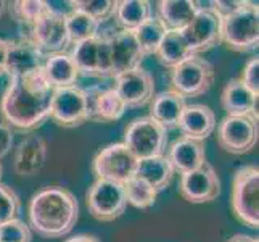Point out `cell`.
<instances>
[{"instance_id": "ab89813d", "label": "cell", "mask_w": 259, "mask_h": 242, "mask_svg": "<svg viewBox=\"0 0 259 242\" xmlns=\"http://www.w3.org/2000/svg\"><path fill=\"white\" fill-rule=\"evenodd\" d=\"M65 242H100L95 236H89V234H77L66 239Z\"/></svg>"}, {"instance_id": "603a6c76", "label": "cell", "mask_w": 259, "mask_h": 242, "mask_svg": "<svg viewBox=\"0 0 259 242\" xmlns=\"http://www.w3.org/2000/svg\"><path fill=\"white\" fill-rule=\"evenodd\" d=\"M185 105V98L172 89H169V91L153 95V98L150 100L148 116L158 124H161L166 131L174 129L179 126V120H181Z\"/></svg>"}, {"instance_id": "e575fe53", "label": "cell", "mask_w": 259, "mask_h": 242, "mask_svg": "<svg viewBox=\"0 0 259 242\" xmlns=\"http://www.w3.org/2000/svg\"><path fill=\"white\" fill-rule=\"evenodd\" d=\"M32 234L29 225L20 218L0 225V242H31Z\"/></svg>"}, {"instance_id": "484cf974", "label": "cell", "mask_w": 259, "mask_h": 242, "mask_svg": "<svg viewBox=\"0 0 259 242\" xmlns=\"http://www.w3.org/2000/svg\"><path fill=\"white\" fill-rule=\"evenodd\" d=\"M156 5V16L164 23L167 31H182L198 12L195 0H161Z\"/></svg>"}, {"instance_id": "9c48e42d", "label": "cell", "mask_w": 259, "mask_h": 242, "mask_svg": "<svg viewBox=\"0 0 259 242\" xmlns=\"http://www.w3.org/2000/svg\"><path fill=\"white\" fill-rule=\"evenodd\" d=\"M254 116H226L218 126V144L232 155L251 152L259 139V126Z\"/></svg>"}, {"instance_id": "8d00e7d4", "label": "cell", "mask_w": 259, "mask_h": 242, "mask_svg": "<svg viewBox=\"0 0 259 242\" xmlns=\"http://www.w3.org/2000/svg\"><path fill=\"white\" fill-rule=\"evenodd\" d=\"M245 4L246 2H243V0H216V2H212V8L214 12L224 18L238 12L240 8L245 7Z\"/></svg>"}, {"instance_id": "cb8c5ba5", "label": "cell", "mask_w": 259, "mask_h": 242, "mask_svg": "<svg viewBox=\"0 0 259 242\" xmlns=\"http://www.w3.org/2000/svg\"><path fill=\"white\" fill-rule=\"evenodd\" d=\"M42 71L53 89L77 86V81L81 78V73H79L73 57L68 52L49 53L46 61H44Z\"/></svg>"}, {"instance_id": "d590c367", "label": "cell", "mask_w": 259, "mask_h": 242, "mask_svg": "<svg viewBox=\"0 0 259 242\" xmlns=\"http://www.w3.org/2000/svg\"><path fill=\"white\" fill-rule=\"evenodd\" d=\"M238 79L242 81L253 94L259 95V57L257 55L251 57L246 61L242 70V76Z\"/></svg>"}, {"instance_id": "5b68a950", "label": "cell", "mask_w": 259, "mask_h": 242, "mask_svg": "<svg viewBox=\"0 0 259 242\" xmlns=\"http://www.w3.org/2000/svg\"><path fill=\"white\" fill-rule=\"evenodd\" d=\"M124 146L137 160L164 155L167 147V131L150 116H142L129 123L124 131Z\"/></svg>"}, {"instance_id": "2e32d148", "label": "cell", "mask_w": 259, "mask_h": 242, "mask_svg": "<svg viewBox=\"0 0 259 242\" xmlns=\"http://www.w3.org/2000/svg\"><path fill=\"white\" fill-rule=\"evenodd\" d=\"M46 57V53L28 36L18 41H8L5 75L10 76V79L28 76L34 71L42 70Z\"/></svg>"}, {"instance_id": "7a4b0ae2", "label": "cell", "mask_w": 259, "mask_h": 242, "mask_svg": "<svg viewBox=\"0 0 259 242\" xmlns=\"http://www.w3.org/2000/svg\"><path fill=\"white\" fill-rule=\"evenodd\" d=\"M29 228L39 236L58 239L74 229L79 218L76 195L66 187L49 186L32 195L28 209Z\"/></svg>"}, {"instance_id": "ffe728a7", "label": "cell", "mask_w": 259, "mask_h": 242, "mask_svg": "<svg viewBox=\"0 0 259 242\" xmlns=\"http://www.w3.org/2000/svg\"><path fill=\"white\" fill-rule=\"evenodd\" d=\"M167 160L174 173L185 175L200 168L206 161V150L201 141L179 137L167 147Z\"/></svg>"}, {"instance_id": "d6986e66", "label": "cell", "mask_w": 259, "mask_h": 242, "mask_svg": "<svg viewBox=\"0 0 259 242\" xmlns=\"http://www.w3.org/2000/svg\"><path fill=\"white\" fill-rule=\"evenodd\" d=\"M47 161V144L39 136H28L18 144L13 157L15 173L20 178H32Z\"/></svg>"}, {"instance_id": "30bf717a", "label": "cell", "mask_w": 259, "mask_h": 242, "mask_svg": "<svg viewBox=\"0 0 259 242\" xmlns=\"http://www.w3.org/2000/svg\"><path fill=\"white\" fill-rule=\"evenodd\" d=\"M73 50L69 55L81 76L89 78H113V63L110 44L105 34H98L97 38L73 44Z\"/></svg>"}, {"instance_id": "3957f363", "label": "cell", "mask_w": 259, "mask_h": 242, "mask_svg": "<svg viewBox=\"0 0 259 242\" xmlns=\"http://www.w3.org/2000/svg\"><path fill=\"white\" fill-rule=\"evenodd\" d=\"M221 42L238 53L253 52L259 46L257 4L246 2L238 12L222 18Z\"/></svg>"}, {"instance_id": "8fae6325", "label": "cell", "mask_w": 259, "mask_h": 242, "mask_svg": "<svg viewBox=\"0 0 259 242\" xmlns=\"http://www.w3.org/2000/svg\"><path fill=\"white\" fill-rule=\"evenodd\" d=\"M137 161L136 155L122 142H116L98 152L92 161V169L97 179L126 184L136 176Z\"/></svg>"}, {"instance_id": "8992f818", "label": "cell", "mask_w": 259, "mask_h": 242, "mask_svg": "<svg viewBox=\"0 0 259 242\" xmlns=\"http://www.w3.org/2000/svg\"><path fill=\"white\" fill-rule=\"evenodd\" d=\"M214 83V66L201 55H192L171 70L172 91L187 97H201Z\"/></svg>"}, {"instance_id": "277c9868", "label": "cell", "mask_w": 259, "mask_h": 242, "mask_svg": "<svg viewBox=\"0 0 259 242\" xmlns=\"http://www.w3.org/2000/svg\"><path fill=\"white\" fill-rule=\"evenodd\" d=\"M230 203L243 225L251 229L259 228V168L256 165H243L234 173Z\"/></svg>"}, {"instance_id": "74e56055", "label": "cell", "mask_w": 259, "mask_h": 242, "mask_svg": "<svg viewBox=\"0 0 259 242\" xmlns=\"http://www.w3.org/2000/svg\"><path fill=\"white\" fill-rule=\"evenodd\" d=\"M13 147V131L7 123H0V160L5 158Z\"/></svg>"}, {"instance_id": "e0dca14e", "label": "cell", "mask_w": 259, "mask_h": 242, "mask_svg": "<svg viewBox=\"0 0 259 242\" xmlns=\"http://www.w3.org/2000/svg\"><path fill=\"white\" fill-rule=\"evenodd\" d=\"M84 91L87 95L89 121L113 123L121 120L127 110L114 87L91 86L84 87Z\"/></svg>"}, {"instance_id": "6da1fadb", "label": "cell", "mask_w": 259, "mask_h": 242, "mask_svg": "<svg viewBox=\"0 0 259 242\" xmlns=\"http://www.w3.org/2000/svg\"><path fill=\"white\" fill-rule=\"evenodd\" d=\"M53 94L55 89L42 70L23 78H13L0 100V113L10 128L32 131L50 116Z\"/></svg>"}, {"instance_id": "f546056e", "label": "cell", "mask_w": 259, "mask_h": 242, "mask_svg": "<svg viewBox=\"0 0 259 242\" xmlns=\"http://www.w3.org/2000/svg\"><path fill=\"white\" fill-rule=\"evenodd\" d=\"M66 29L69 36L71 44H77L87 39L97 38L98 29H100V23H97L94 18L89 15L79 12V10H71L66 13Z\"/></svg>"}, {"instance_id": "f35d334b", "label": "cell", "mask_w": 259, "mask_h": 242, "mask_svg": "<svg viewBox=\"0 0 259 242\" xmlns=\"http://www.w3.org/2000/svg\"><path fill=\"white\" fill-rule=\"evenodd\" d=\"M7 49L8 41L0 39V76L5 75V65H7Z\"/></svg>"}, {"instance_id": "4fadbf2b", "label": "cell", "mask_w": 259, "mask_h": 242, "mask_svg": "<svg viewBox=\"0 0 259 242\" xmlns=\"http://www.w3.org/2000/svg\"><path fill=\"white\" fill-rule=\"evenodd\" d=\"M50 118L63 128H77L89 121L87 95L84 87L73 86L55 89Z\"/></svg>"}, {"instance_id": "d4e9b609", "label": "cell", "mask_w": 259, "mask_h": 242, "mask_svg": "<svg viewBox=\"0 0 259 242\" xmlns=\"http://www.w3.org/2000/svg\"><path fill=\"white\" fill-rule=\"evenodd\" d=\"M136 176L150 184L156 192H161L171 184L174 178V169L166 155H156L139 160Z\"/></svg>"}, {"instance_id": "52a82bcc", "label": "cell", "mask_w": 259, "mask_h": 242, "mask_svg": "<svg viewBox=\"0 0 259 242\" xmlns=\"http://www.w3.org/2000/svg\"><path fill=\"white\" fill-rule=\"evenodd\" d=\"M47 10L31 26V34L28 38L42 52L58 53L65 52L69 46V36L66 29V10L55 7L53 2H46Z\"/></svg>"}, {"instance_id": "83f0119b", "label": "cell", "mask_w": 259, "mask_h": 242, "mask_svg": "<svg viewBox=\"0 0 259 242\" xmlns=\"http://www.w3.org/2000/svg\"><path fill=\"white\" fill-rule=\"evenodd\" d=\"M148 16H151V8L147 0H121L116 5L114 20L121 29H137Z\"/></svg>"}, {"instance_id": "4dcf8cb0", "label": "cell", "mask_w": 259, "mask_h": 242, "mask_svg": "<svg viewBox=\"0 0 259 242\" xmlns=\"http://www.w3.org/2000/svg\"><path fill=\"white\" fill-rule=\"evenodd\" d=\"M124 189H126V197H127V203H131L132 207L145 210L153 207L156 202L158 192L147 184L145 181H142L137 176L131 178L129 181L124 184Z\"/></svg>"}, {"instance_id": "9a60e30c", "label": "cell", "mask_w": 259, "mask_h": 242, "mask_svg": "<svg viewBox=\"0 0 259 242\" xmlns=\"http://www.w3.org/2000/svg\"><path fill=\"white\" fill-rule=\"evenodd\" d=\"M114 91L127 109H139L150 103L155 95V78L145 68H134L114 76Z\"/></svg>"}, {"instance_id": "5bb4252c", "label": "cell", "mask_w": 259, "mask_h": 242, "mask_svg": "<svg viewBox=\"0 0 259 242\" xmlns=\"http://www.w3.org/2000/svg\"><path fill=\"white\" fill-rule=\"evenodd\" d=\"M179 194L190 203H206L221 195V179L214 166L208 161L190 173L181 175Z\"/></svg>"}, {"instance_id": "7c38bea8", "label": "cell", "mask_w": 259, "mask_h": 242, "mask_svg": "<svg viewBox=\"0 0 259 242\" xmlns=\"http://www.w3.org/2000/svg\"><path fill=\"white\" fill-rule=\"evenodd\" d=\"M222 16L214 12V8H201L196 12L193 20L182 29L190 52L193 55H200L218 47L221 42Z\"/></svg>"}, {"instance_id": "60d3db41", "label": "cell", "mask_w": 259, "mask_h": 242, "mask_svg": "<svg viewBox=\"0 0 259 242\" xmlns=\"http://www.w3.org/2000/svg\"><path fill=\"white\" fill-rule=\"evenodd\" d=\"M226 242H259V240L253 236H248V234H234Z\"/></svg>"}, {"instance_id": "4316f807", "label": "cell", "mask_w": 259, "mask_h": 242, "mask_svg": "<svg viewBox=\"0 0 259 242\" xmlns=\"http://www.w3.org/2000/svg\"><path fill=\"white\" fill-rule=\"evenodd\" d=\"M155 55L163 66L172 70L179 63H182L184 60L192 57L193 53L190 52L189 46H187V41L184 38L182 31L172 29L166 32L161 44H159V47L155 52Z\"/></svg>"}, {"instance_id": "ba28073f", "label": "cell", "mask_w": 259, "mask_h": 242, "mask_svg": "<svg viewBox=\"0 0 259 242\" xmlns=\"http://www.w3.org/2000/svg\"><path fill=\"white\" fill-rule=\"evenodd\" d=\"M85 200L89 213L103 223L118 220L127 207L124 184L106 179H95L85 194Z\"/></svg>"}, {"instance_id": "d6a6232c", "label": "cell", "mask_w": 259, "mask_h": 242, "mask_svg": "<svg viewBox=\"0 0 259 242\" xmlns=\"http://www.w3.org/2000/svg\"><path fill=\"white\" fill-rule=\"evenodd\" d=\"M12 15L16 18L20 23H24L26 26H31L39 20L40 15L47 10V4L42 0H21V2H13L8 4Z\"/></svg>"}, {"instance_id": "44dd1931", "label": "cell", "mask_w": 259, "mask_h": 242, "mask_svg": "<svg viewBox=\"0 0 259 242\" xmlns=\"http://www.w3.org/2000/svg\"><path fill=\"white\" fill-rule=\"evenodd\" d=\"M177 128L181 129L182 137L203 142L216 129V115L208 105H185Z\"/></svg>"}, {"instance_id": "f1b7e54d", "label": "cell", "mask_w": 259, "mask_h": 242, "mask_svg": "<svg viewBox=\"0 0 259 242\" xmlns=\"http://www.w3.org/2000/svg\"><path fill=\"white\" fill-rule=\"evenodd\" d=\"M166 32L167 28L156 15L148 16L137 29H134V36H136L144 55H155V52L159 47Z\"/></svg>"}, {"instance_id": "b9f144b4", "label": "cell", "mask_w": 259, "mask_h": 242, "mask_svg": "<svg viewBox=\"0 0 259 242\" xmlns=\"http://www.w3.org/2000/svg\"><path fill=\"white\" fill-rule=\"evenodd\" d=\"M7 8H8V4L4 2V0H0V18H2L7 12Z\"/></svg>"}, {"instance_id": "7402d4cb", "label": "cell", "mask_w": 259, "mask_h": 242, "mask_svg": "<svg viewBox=\"0 0 259 242\" xmlns=\"http://www.w3.org/2000/svg\"><path fill=\"white\" fill-rule=\"evenodd\" d=\"M257 97L240 81L234 78L222 89L221 103L227 116H257Z\"/></svg>"}, {"instance_id": "1f68e13d", "label": "cell", "mask_w": 259, "mask_h": 242, "mask_svg": "<svg viewBox=\"0 0 259 242\" xmlns=\"http://www.w3.org/2000/svg\"><path fill=\"white\" fill-rule=\"evenodd\" d=\"M69 5L73 10L82 12L94 18L97 23H102L114 18L118 2L116 0H74V2H69Z\"/></svg>"}, {"instance_id": "7bdbcfd3", "label": "cell", "mask_w": 259, "mask_h": 242, "mask_svg": "<svg viewBox=\"0 0 259 242\" xmlns=\"http://www.w3.org/2000/svg\"><path fill=\"white\" fill-rule=\"evenodd\" d=\"M2 173H4V168H2V163H0V179H2Z\"/></svg>"}, {"instance_id": "836d02e7", "label": "cell", "mask_w": 259, "mask_h": 242, "mask_svg": "<svg viewBox=\"0 0 259 242\" xmlns=\"http://www.w3.org/2000/svg\"><path fill=\"white\" fill-rule=\"evenodd\" d=\"M20 207H21V200L18 194L12 187L0 183V225L18 218Z\"/></svg>"}, {"instance_id": "ac0fdd59", "label": "cell", "mask_w": 259, "mask_h": 242, "mask_svg": "<svg viewBox=\"0 0 259 242\" xmlns=\"http://www.w3.org/2000/svg\"><path fill=\"white\" fill-rule=\"evenodd\" d=\"M105 36L110 44L113 78L140 66L145 55L142 53V49L139 46L136 36H134V31L119 29Z\"/></svg>"}]
</instances>
